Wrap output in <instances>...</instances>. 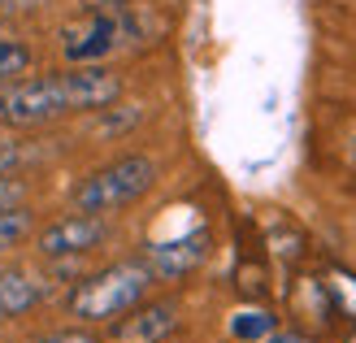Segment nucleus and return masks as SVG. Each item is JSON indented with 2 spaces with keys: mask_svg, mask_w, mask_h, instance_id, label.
<instances>
[{
  "mask_svg": "<svg viewBox=\"0 0 356 343\" xmlns=\"http://www.w3.org/2000/svg\"><path fill=\"white\" fill-rule=\"evenodd\" d=\"M122 96V79L104 65H74L61 74L13 79L0 87V122L48 126L70 113H100Z\"/></svg>",
  "mask_w": 356,
  "mask_h": 343,
  "instance_id": "1",
  "label": "nucleus"
},
{
  "mask_svg": "<svg viewBox=\"0 0 356 343\" xmlns=\"http://www.w3.org/2000/svg\"><path fill=\"white\" fill-rule=\"evenodd\" d=\"M152 269L144 261H118L104 265L96 274H87L74 292H70V313L79 321H113L122 313H131L135 304H144L152 287Z\"/></svg>",
  "mask_w": 356,
  "mask_h": 343,
  "instance_id": "2",
  "label": "nucleus"
},
{
  "mask_svg": "<svg viewBox=\"0 0 356 343\" xmlns=\"http://www.w3.org/2000/svg\"><path fill=\"white\" fill-rule=\"evenodd\" d=\"M156 178H161V170H156L152 157H144V152L118 157L109 166H100L96 174H87L74 187V209L109 218V213L131 209L135 200H144V196L156 187Z\"/></svg>",
  "mask_w": 356,
  "mask_h": 343,
  "instance_id": "3",
  "label": "nucleus"
},
{
  "mask_svg": "<svg viewBox=\"0 0 356 343\" xmlns=\"http://www.w3.org/2000/svg\"><path fill=\"white\" fill-rule=\"evenodd\" d=\"M135 35V22L131 13H83L74 17L70 26H61V57L74 61V65H100L104 57H113L118 48H127Z\"/></svg>",
  "mask_w": 356,
  "mask_h": 343,
  "instance_id": "4",
  "label": "nucleus"
},
{
  "mask_svg": "<svg viewBox=\"0 0 356 343\" xmlns=\"http://www.w3.org/2000/svg\"><path fill=\"white\" fill-rule=\"evenodd\" d=\"M109 239V218H100V213H65V218L48 222L40 230V239L35 248L44 252L48 261H65V257H87L92 248H100Z\"/></svg>",
  "mask_w": 356,
  "mask_h": 343,
  "instance_id": "5",
  "label": "nucleus"
},
{
  "mask_svg": "<svg viewBox=\"0 0 356 343\" xmlns=\"http://www.w3.org/2000/svg\"><path fill=\"white\" fill-rule=\"evenodd\" d=\"M209 244H213L209 230L195 226V230H187V234H178V239H170V244H152V248L144 252V265L152 269V278H165V282L187 278L191 269L204 265Z\"/></svg>",
  "mask_w": 356,
  "mask_h": 343,
  "instance_id": "6",
  "label": "nucleus"
},
{
  "mask_svg": "<svg viewBox=\"0 0 356 343\" xmlns=\"http://www.w3.org/2000/svg\"><path fill=\"white\" fill-rule=\"evenodd\" d=\"M174 330H178V304L156 300V304H135L131 313L113 317L104 343H161Z\"/></svg>",
  "mask_w": 356,
  "mask_h": 343,
  "instance_id": "7",
  "label": "nucleus"
},
{
  "mask_svg": "<svg viewBox=\"0 0 356 343\" xmlns=\"http://www.w3.org/2000/svg\"><path fill=\"white\" fill-rule=\"evenodd\" d=\"M44 300V278L26 265H5L0 269V321L26 317L31 309H40Z\"/></svg>",
  "mask_w": 356,
  "mask_h": 343,
  "instance_id": "8",
  "label": "nucleus"
},
{
  "mask_svg": "<svg viewBox=\"0 0 356 343\" xmlns=\"http://www.w3.org/2000/svg\"><path fill=\"white\" fill-rule=\"evenodd\" d=\"M274 330H278V317L270 309H243L230 317V339H239V343H261Z\"/></svg>",
  "mask_w": 356,
  "mask_h": 343,
  "instance_id": "9",
  "label": "nucleus"
},
{
  "mask_svg": "<svg viewBox=\"0 0 356 343\" xmlns=\"http://www.w3.org/2000/svg\"><path fill=\"white\" fill-rule=\"evenodd\" d=\"M31 230H35V213L26 205H13V209L0 213V257H9L13 248H22Z\"/></svg>",
  "mask_w": 356,
  "mask_h": 343,
  "instance_id": "10",
  "label": "nucleus"
},
{
  "mask_svg": "<svg viewBox=\"0 0 356 343\" xmlns=\"http://www.w3.org/2000/svg\"><path fill=\"white\" fill-rule=\"evenodd\" d=\"M322 292L330 300V309H339L343 317H356V278L348 274V269H330L326 282H322Z\"/></svg>",
  "mask_w": 356,
  "mask_h": 343,
  "instance_id": "11",
  "label": "nucleus"
},
{
  "mask_svg": "<svg viewBox=\"0 0 356 343\" xmlns=\"http://www.w3.org/2000/svg\"><path fill=\"white\" fill-rule=\"evenodd\" d=\"M35 52L22 40H0V83H13L17 74H31Z\"/></svg>",
  "mask_w": 356,
  "mask_h": 343,
  "instance_id": "12",
  "label": "nucleus"
},
{
  "mask_svg": "<svg viewBox=\"0 0 356 343\" xmlns=\"http://www.w3.org/2000/svg\"><path fill=\"white\" fill-rule=\"evenodd\" d=\"M22 196H26L22 178H5V174H0V213L13 209V205H22Z\"/></svg>",
  "mask_w": 356,
  "mask_h": 343,
  "instance_id": "13",
  "label": "nucleus"
},
{
  "mask_svg": "<svg viewBox=\"0 0 356 343\" xmlns=\"http://www.w3.org/2000/svg\"><path fill=\"white\" fill-rule=\"evenodd\" d=\"M31 343H104V339L92 335V330H52V335H40Z\"/></svg>",
  "mask_w": 356,
  "mask_h": 343,
  "instance_id": "14",
  "label": "nucleus"
},
{
  "mask_svg": "<svg viewBox=\"0 0 356 343\" xmlns=\"http://www.w3.org/2000/svg\"><path fill=\"white\" fill-rule=\"evenodd\" d=\"M31 0H0V13H17V9H26Z\"/></svg>",
  "mask_w": 356,
  "mask_h": 343,
  "instance_id": "15",
  "label": "nucleus"
},
{
  "mask_svg": "<svg viewBox=\"0 0 356 343\" xmlns=\"http://www.w3.org/2000/svg\"><path fill=\"white\" fill-rule=\"evenodd\" d=\"M270 343H313V339H305V335H270Z\"/></svg>",
  "mask_w": 356,
  "mask_h": 343,
  "instance_id": "16",
  "label": "nucleus"
},
{
  "mask_svg": "<svg viewBox=\"0 0 356 343\" xmlns=\"http://www.w3.org/2000/svg\"><path fill=\"white\" fill-rule=\"evenodd\" d=\"M348 157H352V166H356V135H352V148H348Z\"/></svg>",
  "mask_w": 356,
  "mask_h": 343,
  "instance_id": "17",
  "label": "nucleus"
},
{
  "mask_svg": "<svg viewBox=\"0 0 356 343\" xmlns=\"http://www.w3.org/2000/svg\"><path fill=\"white\" fill-rule=\"evenodd\" d=\"M343 343H356V335H348V339H343Z\"/></svg>",
  "mask_w": 356,
  "mask_h": 343,
  "instance_id": "18",
  "label": "nucleus"
}]
</instances>
